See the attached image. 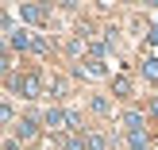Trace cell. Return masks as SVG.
<instances>
[{"label": "cell", "mask_w": 158, "mask_h": 150, "mask_svg": "<svg viewBox=\"0 0 158 150\" xmlns=\"http://www.w3.org/2000/svg\"><path fill=\"white\" fill-rule=\"evenodd\" d=\"M43 123L54 131V135H77V127H81V120H77L73 112H62V108H46Z\"/></svg>", "instance_id": "1"}, {"label": "cell", "mask_w": 158, "mask_h": 150, "mask_svg": "<svg viewBox=\"0 0 158 150\" xmlns=\"http://www.w3.org/2000/svg\"><path fill=\"white\" fill-rule=\"evenodd\" d=\"M8 92H19L23 100H39V96H43V77H39V73H23V77H15V85Z\"/></svg>", "instance_id": "2"}, {"label": "cell", "mask_w": 158, "mask_h": 150, "mask_svg": "<svg viewBox=\"0 0 158 150\" xmlns=\"http://www.w3.org/2000/svg\"><path fill=\"white\" fill-rule=\"evenodd\" d=\"M143 127H147L143 112H139V108H127V112H123V131H127V135H143Z\"/></svg>", "instance_id": "3"}, {"label": "cell", "mask_w": 158, "mask_h": 150, "mask_svg": "<svg viewBox=\"0 0 158 150\" xmlns=\"http://www.w3.org/2000/svg\"><path fill=\"white\" fill-rule=\"evenodd\" d=\"M46 15L50 12H46L43 4H19V19L23 23H46Z\"/></svg>", "instance_id": "4"}, {"label": "cell", "mask_w": 158, "mask_h": 150, "mask_svg": "<svg viewBox=\"0 0 158 150\" xmlns=\"http://www.w3.org/2000/svg\"><path fill=\"white\" fill-rule=\"evenodd\" d=\"M8 46H12V50H35V39H31L27 31H12V35H8Z\"/></svg>", "instance_id": "5"}, {"label": "cell", "mask_w": 158, "mask_h": 150, "mask_svg": "<svg viewBox=\"0 0 158 150\" xmlns=\"http://www.w3.org/2000/svg\"><path fill=\"white\" fill-rule=\"evenodd\" d=\"M15 135H19V143H31V139L39 135V123L35 120H19L15 123Z\"/></svg>", "instance_id": "6"}, {"label": "cell", "mask_w": 158, "mask_h": 150, "mask_svg": "<svg viewBox=\"0 0 158 150\" xmlns=\"http://www.w3.org/2000/svg\"><path fill=\"white\" fill-rule=\"evenodd\" d=\"M81 69H85V77H104V62L100 58H85Z\"/></svg>", "instance_id": "7"}, {"label": "cell", "mask_w": 158, "mask_h": 150, "mask_svg": "<svg viewBox=\"0 0 158 150\" xmlns=\"http://www.w3.org/2000/svg\"><path fill=\"white\" fill-rule=\"evenodd\" d=\"M62 146H66V150H89L85 135H62Z\"/></svg>", "instance_id": "8"}, {"label": "cell", "mask_w": 158, "mask_h": 150, "mask_svg": "<svg viewBox=\"0 0 158 150\" xmlns=\"http://www.w3.org/2000/svg\"><path fill=\"white\" fill-rule=\"evenodd\" d=\"M127 146H131V150H147V146H151L147 131H143V135H127Z\"/></svg>", "instance_id": "9"}, {"label": "cell", "mask_w": 158, "mask_h": 150, "mask_svg": "<svg viewBox=\"0 0 158 150\" xmlns=\"http://www.w3.org/2000/svg\"><path fill=\"white\" fill-rule=\"evenodd\" d=\"M112 92H116V96H127V92H131V81H127V77H116V81H112Z\"/></svg>", "instance_id": "10"}, {"label": "cell", "mask_w": 158, "mask_h": 150, "mask_svg": "<svg viewBox=\"0 0 158 150\" xmlns=\"http://www.w3.org/2000/svg\"><path fill=\"white\" fill-rule=\"evenodd\" d=\"M143 73L151 77V81H158V58H143Z\"/></svg>", "instance_id": "11"}, {"label": "cell", "mask_w": 158, "mask_h": 150, "mask_svg": "<svg viewBox=\"0 0 158 150\" xmlns=\"http://www.w3.org/2000/svg\"><path fill=\"white\" fill-rule=\"evenodd\" d=\"M85 143H89V150H104V146H108L104 135H97V131H93V135H85Z\"/></svg>", "instance_id": "12"}, {"label": "cell", "mask_w": 158, "mask_h": 150, "mask_svg": "<svg viewBox=\"0 0 158 150\" xmlns=\"http://www.w3.org/2000/svg\"><path fill=\"white\" fill-rule=\"evenodd\" d=\"M147 39H151V43L158 46V23H154V27H151V35H147Z\"/></svg>", "instance_id": "13"}, {"label": "cell", "mask_w": 158, "mask_h": 150, "mask_svg": "<svg viewBox=\"0 0 158 150\" xmlns=\"http://www.w3.org/2000/svg\"><path fill=\"white\" fill-rule=\"evenodd\" d=\"M4 150H19V146H15V139H8V143H4Z\"/></svg>", "instance_id": "14"}, {"label": "cell", "mask_w": 158, "mask_h": 150, "mask_svg": "<svg viewBox=\"0 0 158 150\" xmlns=\"http://www.w3.org/2000/svg\"><path fill=\"white\" fill-rule=\"evenodd\" d=\"M151 112H154V116H158V96H154V100H151Z\"/></svg>", "instance_id": "15"}]
</instances>
